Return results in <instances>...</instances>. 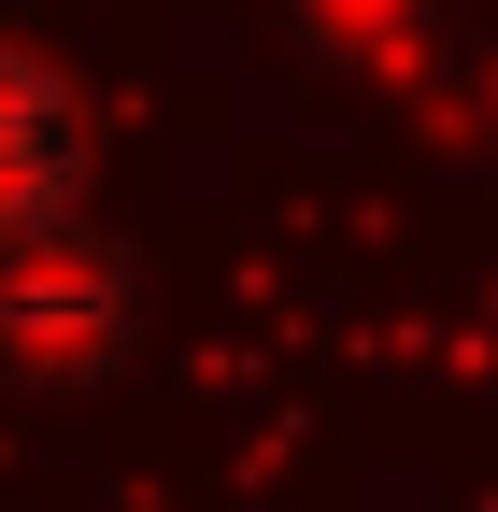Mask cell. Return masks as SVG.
I'll return each instance as SVG.
<instances>
[{
    "mask_svg": "<svg viewBox=\"0 0 498 512\" xmlns=\"http://www.w3.org/2000/svg\"><path fill=\"white\" fill-rule=\"evenodd\" d=\"M86 171V128H72V86L43 72V57L0 43V228H43L57 200H72Z\"/></svg>",
    "mask_w": 498,
    "mask_h": 512,
    "instance_id": "obj_1",
    "label": "cell"
}]
</instances>
